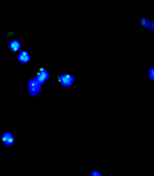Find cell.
I'll return each instance as SVG.
<instances>
[{"label": "cell", "mask_w": 154, "mask_h": 176, "mask_svg": "<svg viewBox=\"0 0 154 176\" xmlns=\"http://www.w3.org/2000/svg\"><path fill=\"white\" fill-rule=\"evenodd\" d=\"M74 77L70 74H63L58 77V80L61 85L65 87H69L74 84Z\"/></svg>", "instance_id": "6da1fadb"}, {"label": "cell", "mask_w": 154, "mask_h": 176, "mask_svg": "<svg viewBox=\"0 0 154 176\" xmlns=\"http://www.w3.org/2000/svg\"><path fill=\"white\" fill-rule=\"evenodd\" d=\"M1 142L6 146L10 147L14 144L15 139L13 134L10 132L4 133L1 137Z\"/></svg>", "instance_id": "7a4b0ae2"}, {"label": "cell", "mask_w": 154, "mask_h": 176, "mask_svg": "<svg viewBox=\"0 0 154 176\" xmlns=\"http://www.w3.org/2000/svg\"><path fill=\"white\" fill-rule=\"evenodd\" d=\"M49 78V74L48 72L45 69V68H40L39 69V71L36 72V79L37 81L41 84H43Z\"/></svg>", "instance_id": "3957f363"}, {"label": "cell", "mask_w": 154, "mask_h": 176, "mask_svg": "<svg viewBox=\"0 0 154 176\" xmlns=\"http://www.w3.org/2000/svg\"><path fill=\"white\" fill-rule=\"evenodd\" d=\"M21 44L19 41L16 40H14L11 41L9 43V48L13 52H17L21 48Z\"/></svg>", "instance_id": "277c9868"}, {"label": "cell", "mask_w": 154, "mask_h": 176, "mask_svg": "<svg viewBox=\"0 0 154 176\" xmlns=\"http://www.w3.org/2000/svg\"><path fill=\"white\" fill-rule=\"evenodd\" d=\"M28 88H37L40 89V90H42V84H40L36 78H32L28 82Z\"/></svg>", "instance_id": "5b68a950"}, {"label": "cell", "mask_w": 154, "mask_h": 176, "mask_svg": "<svg viewBox=\"0 0 154 176\" xmlns=\"http://www.w3.org/2000/svg\"><path fill=\"white\" fill-rule=\"evenodd\" d=\"M140 24L142 27L146 29H150L151 27V22L148 18L145 17H141L140 18Z\"/></svg>", "instance_id": "8992f818"}, {"label": "cell", "mask_w": 154, "mask_h": 176, "mask_svg": "<svg viewBox=\"0 0 154 176\" xmlns=\"http://www.w3.org/2000/svg\"><path fill=\"white\" fill-rule=\"evenodd\" d=\"M29 93L32 96L36 97L39 95L40 90L37 88H28Z\"/></svg>", "instance_id": "52a82bcc"}, {"label": "cell", "mask_w": 154, "mask_h": 176, "mask_svg": "<svg viewBox=\"0 0 154 176\" xmlns=\"http://www.w3.org/2000/svg\"><path fill=\"white\" fill-rule=\"evenodd\" d=\"M18 59L19 61L22 63H27L30 60V56L29 55L23 56L19 54L18 56Z\"/></svg>", "instance_id": "ba28073f"}, {"label": "cell", "mask_w": 154, "mask_h": 176, "mask_svg": "<svg viewBox=\"0 0 154 176\" xmlns=\"http://www.w3.org/2000/svg\"><path fill=\"white\" fill-rule=\"evenodd\" d=\"M148 75H149V78L151 80H154V68L151 67L150 68L148 71Z\"/></svg>", "instance_id": "9c48e42d"}, {"label": "cell", "mask_w": 154, "mask_h": 176, "mask_svg": "<svg viewBox=\"0 0 154 176\" xmlns=\"http://www.w3.org/2000/svg\"><path fill=\"white\" fill-rule=\"evenodd\" d=\"M90 176H102V174L97 170H94L91 173Z\"/></svg>", "instance_id": "30bf717a"}, {"label": "cell", "mask_w": 154, "mask_h": 176, "mask_svg": "<svg viewBox=\"0 0 154 176\" xmlns=\"http://www.w3.org/2000/svg\"><path fill=\"white\" fill-rule=\"evenodd\" d=\"M20 54L22 55L23 56H27L29 55V53L26 50H23L20 53Z\"/></svg>", "instance_id": "8fae6325"}, {"label": "cell", "mask_w": 154, "mask_h": 176, "mask_svg": "<svg viewBox=\"0 0 154 176\" xmlns=\"http://www.w3.org/2000/svg\"><path fill=\"white\" fill-rule=\"evenodd\" d=\"M150 29L152 32H154V20H153L151 22V27H150Z\"/></svg>", "instance_id": "7c38bea8"}]
</instances>
